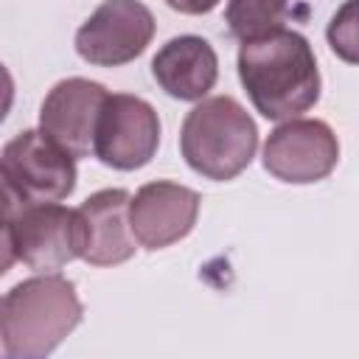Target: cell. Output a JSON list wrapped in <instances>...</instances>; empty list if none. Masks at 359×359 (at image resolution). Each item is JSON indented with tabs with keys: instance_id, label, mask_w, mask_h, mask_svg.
Returning <instances> with one entry per match:
<instances>
[{
	"instance_id": "obj_1",
	"label": "cell",
	"mask_w": 359,
	"mask_h": 359,
	"mask_svg": "<svg viewBox=\"0 0 359 359\" xmlns=\"http://www.w3.org/2000/svg\"><path fill=\"white\" fill-rule=\"evenodd\" d=\"M238 79L252 107L266 121L297 118L320 98V70L314 50L303 34L289 28L241 42Z\"/></svg>"
},
{
	"instance_id": "obj_2",
	"label": "cell",
	"mask_w": 359,
	"mask_h": 359,
	"mask_svg": "<svg viewBox=\"0 0 359 359\" xmlns=\"http://www.w3.org/2000/svg\"><path fill=\"white\" fill-rule=\"evenodd\" d=\"M84 306L76 286L56 275L39 272L20 280L0 300V337L11 359H42L81 323Z\"/></svg>"
},
{
	"instance_id": "obj_3",
	"label": "cell",
	"mask_w": 359,
	"mask_h": 359,
	"mask_svg": "<svg viewBox=\"0 0 359 359\" xmlns=\"http://www.w3.org/2000/svg\"><path fill=\"white\" fill-rule=\"evenodd\" d=\"M258 129L250 112L230 95L202 98L182 121L180 151L185 163L213 182L238 177L255 157Z\"/></svg>"
},
{
	"instance_id": "obj_4",
	"label": "cell",
	"mask_w": 359,
	"mask_h": 359,
	"mask_svg": "<svg viewBox=\"0 0 359 359\" xmlns=\"http://www.w3.org/2000/svg\"><path fill=\"white\" fill-rule=\"evenodd\" d=\"M160 146V118L154 107L129 93H107L95 137H93V154L118 171H135L143 168Z\"/></svg>"
},
{
	"instance_id": "obj_5",
	"label": "cell",
	"mask_w": 359,
	"mask_h": 359,
	"mask_svg": "<svg viewBox=\"0 0 359 359\" xmlns=\"http://www.w3.org/2000/svg\"><path fill=\"white\" fill-rule=\"evenodd\" d=\"M339 160V143L325 121L289 118L275 126L264 143V168L292 185L325 180Z\"/></svg>"
},
{
	"instance_id": "obj_6",
	"label": "cell",
	"mask_w": 359,
	"mask_h": 359,
	"mask_svg": "<svg viewBox=\"0 0 359 359\" xmlns=\"http://www.w3.org/2000/svg\"><path fill=\"white\" fill-rule=\"evenodd\" d=\"M154 17L140 0H104L76 31V53L98 67L137 59L154 36Z\"/></svg>"
},
{
	"instance_id": "obj_7",
	"label": "cell",
	"mask_w": 359,
	"mask_h": 359,
	"mask_svg": "<svg viewBox=\"0 0 359 359\" xmlns=\"http://www.w3.org/2000/svg\"><path fill=\"white\" fill-rule=\"evenodd\" d=\"M17 258L34 272H56L81 258L84 224L79 210L59 202H34L14 219Z\"/></svg>"
},
{
	"instance_id": "obj_8",
	"label": "cell",
	"mask_w": 359,
	"mask_h": 359,
	"mask_svg": "<svg viewBox=\"0 0 359 359\" xmlns=\"http://www.w3.org/2000/svg\"><path fill=\"white\" fill-rule=\"evenodd\" d=\"M199 216V194L188 185L157 180L129 196L126 222L132 238L146 250H163L185 238Z\"/></svg>"
},
{
	"instance_id": "obj_9",
	"label": "cell",
	"mask_w": 359,
	"mask_h": 359,
	"mask_svg": "<svg viewBox=\"0 0 359 359\" xmlns=\"http://www.w3.org/2000/svg\"><path fill=\"white\" fill-rule=\"evenodd\" d=\"M107 87L81 76L62 79L50 87L39 109V132L62 146L73 160L93 154V137Z\"/></svg>"
},
{
	"instance_id": "obj_10",
	"label": "cell",
	"mask_w": 359,
	"mask_h": 359,
	"mask_svg": "<svg viewBox=\"0 0 359 359\" xmlns=\"http://www.w3.org/2000/svg\"><path fill=\"white\" fill-rule=\"evenodd\" d=\"M3 163L31 205L67 199L76 188V160L39 129L11 137L3 149Z\"/></svg>"
},
{
	"instance_id": "obj_11",
	"label": "cell",
	"mask_w": 359,
	"mask_h": 359,
	"mask_svg": "<svg viewBox=\"0 0 359 359\" xmlns=\"http://www.w3.org/2000/svg\"><path fill=\"white\" fill-rule=\"evenodd\" d=\"M129 191L104 188L81 202L79 216L84 224V250L81 258L93 266H115L135 255V238L126 222Z\"/></svg>"
},
{
	"instance_id": "obj_12",
	"label": "cell",
	"mask_w": 359,
	"mask_h": 359,
	"mask_svg": "<svg viewBox=\"0 0 359 359\" xmlns=\"http://www.w3.org/2000/svg\"><path fill=\"white\" fill-rule=\"evenodd\" d=\"M157 84L180 101H202L219 79V56L213 45L196 34L168 39L151 59Z\"/></svg>"
},
{
	"instance_id": "obj_13",
	"label": "cell",
	"mask_w": 359,
	"mask_h": 359,
	"mask_svg": "<svg viewBox=\"0 0 359 359\" xmlns=\"http://www.w3.org/2000/svg\"><path fill=\"white\" fill-rule=\"evenodd\" d=\"M289 0H230L224 20L238 42H250L283 28Z\"/></svg>"
},
{
	"instance_id": "obj_14",
	"label": "cell",
	"mask_w": 359,
	"mask_h": 359,
	"mask_svg": "<svg viewBox=\"0 0 359 359\" xmlns=\"http://www.w3.org/2000/svg\"><path fill=\"white\" fill-rule=\"evenodd\" d=\"M328 42L345 62H356V0H348L328 25Z\"/></svg>"
},
{
	"instance_id": "obj_15",
	"label": "cell",
	"mask_w": 359,
	"mask_h": 359,
	"mask_svg": "<svg viewBox=\"0 0 359 359\" xmlns=\"http://www.w3.org/2000/svg\"><path fill=\"white\" fill-rule=\"evenodd\" d=\"M31 202L25 199V194L20 191V185L14 182L11 171L6 168V163L0 160V222H14Z\"/></svg>"
},
{
	"instance_id": "obj_16",
	"label": "cell",
	"mask_w": 359,
	"mask_h": 359,
	"mask_svg": "<svg viewBox=\"0 0 359 359\" xmlns=\"http://www.w3.org/2000/svg\"><path fill=\"white\" fill-rule=\"evenodd\" d=\"M17 258V238H14V222H0V275H6L14 266Z\"/></svg>"
},
{
	"instance_id": "obj_17",
	"label": "cell",
	"mask_w": 359,
	"mask_h": 359,
	"mask_svg": "<svg viewBox=\"0 0 359 359\" xmlns=\"http://www.w3.org/2000/svg\"><path fill=\"white\" fill-rule=\"evenodd\" d=\"M11 104H14V79H11L8 67L0 62V123L11 112Z\"/></svg>"
},
{
	"instance_id": "obj_18",
	"label": "cell",
	"mask_w": 359,
	"mask_h": 359,
	"mask_svg": "<svg viewBox=\"0 0 359 359\" xmlns=\"http://www.w3.org/2000/svg\"><path fill=\"white\" fill-rule=\"evenodd\" d=\"M222 0H165V6H171L180 14H208L219 6Z\"/></svg>"
},
{
	"instance_id": "obj_19",
	"label": "cell",
	"mask_w": 359,
	"mask_h": 359,
	"mask_svg": "<svg viewBox=\"0 0 359 359\" xmlns=\"http://www.w3.org/2000/svg\"><path fill=\"white\" fill-rule=\"evenodd\" d=\"M0 353H6V351H3V337H0Z\"/></svg>"
}]
</instances>
